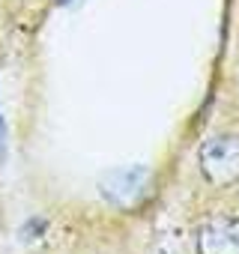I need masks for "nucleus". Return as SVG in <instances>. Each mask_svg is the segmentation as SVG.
I'll return each mask as SVG.
<instances>
[{"mask_svg":"<svg viewBox=\"0 0 239 254\" xmlns=\"http://www.w3.org/2000/svg\"><path fill=\"white\" fill-rule=\"evenodd\" d=\"M102 197L117 206V209H135L147 200L150 194V171L141 165H129V168H120L111 171L102 180Z\"/></svg>","mask_w":239,"mask_h":254,"instance_id":"2","label":"nucleus"},{"mask_svg":"<svg viewBox=\"0 0 239 254\" xmlns=\"http://www.w3.org/2000/svg\"><path fill=\"white\" fill-rule=\"evenodd\" d=\"M197 254H239V218L218 215L197 230Z\"/></svg>","mask_w":239,"mask_h":254,"instance_id":"3","label":"nucleus"},{"mask_svg":"<svg viewBox=\"0 0 239 254\" xmlns=\"http://www.w3.org/2000/svg\"><path fill=\"white\" fill-rule=\"evenodd\" d=\"M0 144H3V120H0Z\"/></svg>","mask_w":239,"mask_h":254,"instance_id":"4","label":"nucleus"},{"mask_svg":"<svg viewBox=\"0 0 239 254\" xmlns=\"http://www.w3.org/2000/svg\"><path fill=\"white\" fill-rule=\"evenodd\" d=\"M200 171L209 186L215 189H230L239 183V135H212L200 147Z\"/></svg>","mask_w":239,"mask_h":254,"instance_id":"1","label":"nucleus"}]
</instances>
